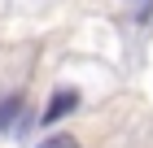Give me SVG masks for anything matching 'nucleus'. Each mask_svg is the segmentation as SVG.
I'll list each match as a JSON object with an SVG mask.
<instances>
[{
  "instance_id": "1",
  "label": "nucleus",
  "mask_w": 153,
  "mask_h": 148,
  "mask_svg": "<svg viewBox=\"0 0 153 148\" xmlns=\"http://www.w3.org/2000/svg\"><path fill=\"white\" fill-rule=\"evenodd\" d=\"M70 109H79V91H74V87H57L53 100H48V109H44V126L48 122H61Z\"/></svg>"
},
{
  "instance_id": "3",
  "label": "nucleus",
  "mask_w": 153,
  "mask_h": 148,
  "mask_svg": "<svg viewBox=\"0 0 153 148\" xmlns=\"http://www.w3.org/2000/svg\"><path fill=\"white\" fill-rule=\"evenodd\" d=\"M39 148H79V139H74V135H48Z\"/></svg>"
},
{
  "instance_id": "2",
  "label": "nucleus",
  "mask_w": 153,
  "mask_h": 148,
  "mask_svg": "<svg viewBox=\"0 0 153 148\" xmlns=\"http://www.w3.org/2000/svg\"><path fill=\"white\" fill-rule=\"evenodd\" d=\"M18 118H22V91H13V96H0V131L18 126Z\"/></svg>"
}]
</instances>
